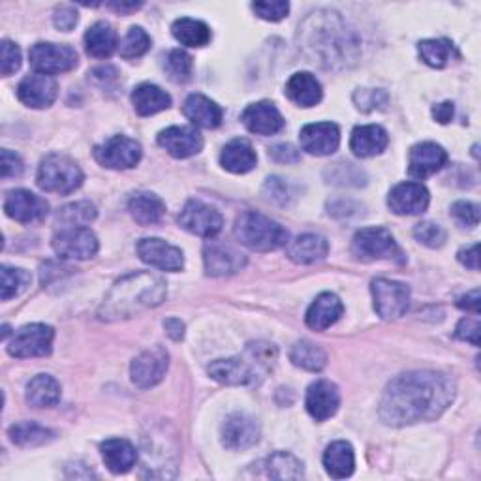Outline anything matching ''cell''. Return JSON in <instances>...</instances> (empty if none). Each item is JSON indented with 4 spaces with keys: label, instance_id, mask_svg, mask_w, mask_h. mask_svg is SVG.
<instances>
[{
    "label": "cell",
    "instance_id": "1",
    "mask_svg": "<svg viewBox=\"0 0 481 481\" xmlns=\"http://www.w3.org/2000/svg\"><path fill=\"white\" fill-rule=\"evenodd\" d=\"M455 399V384L434 370H413L391 380L380 401V418L386 425L404 427L432 422Z\"/></svg>",
    "mask_w": 481,
    "mask_h": 481
},
{
    "label": "cell",
    "instance_id": "2",
    "mask_svg": "<svg viewBox=\"0 0 481 481\" xmlns=\"http://www.w3.org/2000/svg\"><path fill=\"white\" fill-rule=\"evenodd\" d=\"M166 282L162 277L140 271L126 275L113 284L105 295L98 316L105 322L132 318L147 309H155L166 299Z\"/></svg>",
    "mask_w": 481,
    "mask_h": 481
},
{
    "label": "cell",
    "instance_id": "3",
    "mask_svg": "<svg viewBox=\"0 0 481 481\" xmlns=\"http://www.w3.org/2000/svg\"><path fill=\"white\" fill-rule=\"evenodd\" d=\"M299 31V36H303V48L311 57L320 59L325 67L348 62L349 55L358 48L354 34L348 31L346 23L335 12L311 14Z\"/></svg>",
    "mask_w": 481,
    "mask_h": 481
},
{
    "label": "cell",
    "instance_id": "4",
    "mask_svg": "<svg viewBox=\"0 0 481 481\" xmlns=\"http://www.w3.org/2000/svg\"><path fill=\"white\" fill-rule=\"evenodd\" d=\"M235 237L240 245L256 252H271L290 243V233L269 216L245 211L235 221Z\"/></svg>",
    "mask_w": 481,
    "mask_h": 481
},
{
    "label": "cell",
    "instance_id": "5",
    "mask_svg": "<svg viewBox=\"0 0 481 481\" xmlns=\"http://www.w3.org/2000/svg\"><path fill=\"white\" fill-rule=\"evenodd\" d=\"M83 171L70 157L50 155L38 168L36 183L43 192L64 195L77 190L83 185Z\"/></svg>",
    "mask_w": 481,
    "mask_h": 481
},
{
    "label": "cell",
    "instance_id": "6",
    "mask_svg": "<svg viewBox=\"0 0 481 481\" xmlns=\"http://www.w3.org/2000/svg\"><path fill=\"white\" fill-rule=\"evenodd\" d=\"M352 254L361 261L387 259L395 264H404L406 256L397 245L395 237L386 228H363L354 235Z\"/></svg>",
    "mask_w": 481,
    "mask_h": 481
},
{
    "label": "cell",
    "instance_id": "7",
    "mask_svg": "<svg viewBox=\"0 0 481 481\" xmlns=\"http://www.w3.org/2000/svg\"><path fill=\"white\" fill-rule=\"evenodd\" d=\"M55 331L46 323H31L15 331L12 342L8 344V354L17 359L43 358L51 354Z\"/></svg>",
    "mask_w": 481,
    "mask_h": 481
},
{
    "label": "cell",
    "instance_id": "8",
    "mask_svg": "<svg viewBox=\"0 0 481 481\" xmlns=\"http://www.w3.org/2000/svg\"><path fill=\"white\" fill-rule=\"evenodd\" d=\"M375 299V311L384 320H397L406 314L410 307V288L403 282L377 278L370 284Z\"/></svg>",
    "mask_w": 481,
    "mask_h": 481
},
{
    "label": "cell",
    "instance_id": "9",
    "mask_svg": "<svg viewBox=\"0 0 481 481\" xmlns=\"http://www.w3.org/2000/svg\"><path fill=\"white\" fill-rule=\"evenodd\" d=\"M32 68L38 74H62L70 72L77 67V53L70 46H59V43H34L29 51Z\"/></svg>",
    "mask_w": 481,
    "mask_h": 481
},
{
    "label": "cell",
    "instance_id": "10",
    "mask_svg": "<svg viewBox=\"0 0 481 481\" xmlns=\"http://www.w3.org/2000/svg\"><path fill=\"white\" fill-rule=\"evenodd\" d=\"M95 159L109 169H130L141 160V145L126 136H113L95 147Z\"/></svg>",
    "mask_w": 481,
    "mask_h": 481
},
{
    "label": "cell",
    "instance_id": "11",
    "mask_svg": "<svg viewBox=\"0 0 481 481\" xmlns=\"http://www.w3.org/2000/svg\"><path fill=\"white\" fill-rule=\"evenodd\" d=\"M179 224L183 230H186L194 235L211 239V237L221 233V230L224 226V218L214 207H211L200 200H190V202H186V205L183 207V211L179 214Z\"/></svg>",
    "mask_w": 481,
    "mask_h": 481
},
{
    "label": "cell",
    "instance_id": "12",
    "mask_svg": "<svg viewBox=\"0 0 481 481\" xmlns=\"http://www.w3.org/2000/svg\"><path fill=\"white\" fill-rule=\"evenodd\" d=\"M53 250L64 259H89L98 252V239L85 226L64 228L53 237Z\"/></svg>",
    "mask_w": 481,
    "mask_h": 481
},
{
    "label": "cell",
    "instance_id": "13",
    "mask_svg": "<svg viewBox=\"0 0 481 481\" xmlns=\"http://www.w3.org/2000/svg\"><path fill=\"white\" fill-rule=\"evenodd\" d=\"M168 367H169V356L166 349L152 348L132 361V367H130V377H132V382L138 387L149 389V387H155L157 384L164 380Z\"/></svg>",
    "mask_w": 481,
    "mask_h": 481
},
{
    "label": "cell",
    "instance_id": "14",
    "mask_svg": "<svg viewBox=\"0 0 481 481\" xmlns=\"http://www.w3.org/2000/svg\"><path fill=\"white\" fill-rule=\"evenodd\" d=\"M5 213L17 222L31 224L43 221L50 213V205L46 200L40 198V195L23 188H17L6 194Z\"/></svg>",
    "mask_w": 481,
    "mask_h": 481
},
{
    "label": "cell",
    "instance_id": "15",
    "mask_svg": "<svg viewBox=\"0 0 481 481\" xmlns=\"http://www.w3.org/2000/svg\"><path fill=\"white\" fill-rule=\"evenodd\" d=\"M138 254L141 261H145V264H149L150 268H157L160 271L177 273L185 268L183 252L177 247H173L157 237L141 239L138 243Z\"/></svg>",
    "mask_w": 481,
    "mask_h": 481
},
{
    "label": "cell",
    "instance_id": "16",
    "mask_svg": "<svg viewBox=\"0 0 481 481\" xmlns=\"http://www.w3.org/2000/svg\"><path fill=\"white\" fill-rule=\"evenodd\" d=\"M259 440V425L249 413L235 412L222 425V444L231 451H243Z\"/></svg>",
    "mask_w": 481,
    "mask_h": 481
},
{
    "label": "cell",
    "instance_id": "17",
    "mask_svg": "<svg viewBox=\"0 0 481 481\" xmlns=\"http://www.w3.org/2000/svg\"><path fill=\"white\" fill-rule=\"evenodd\" d=\"M448 162V152L444 147L432 141L413 145L408 155V173L413 179H427L436 171H440Z\"/></svg>",
    "mask_w": 481,
    "mask_h": 481
},
{
    "label": "cell",
    "instance_id": "18",
    "mask_svg": "<svg viewBox=\"0 0 481 481\" xmlns=\"http://www.w3.org/2000/svg\"><path fill=\"white\" fill-rule=\"evenodd\" d=\"M159 145L175 159H190L204 149V138L192 126H169L159 134Z\"/></svg>",
    "mask_w": 481,
    "mask_h": 481
},
{
    "label": "cell",
    "instance_id": "19",
    "mask_svg": "<svg viewBox=\"0 0 481 481\" xmlns=\"http://www.w3.org/2000/svg\"><path fill=\"white\" fill-rule=\"evenodd\" d=\"M431 202L429 190L422 183H401L387 195L389 209L401 216H413L427 211Z\"/></svg>",
    "mask_w": 481,
    "mask_h": 481
},
{
    "label": "cell",
    "instance_id": "20",
    "mask_svg": "<svg viewBox=\"0 0 481 481\" xmlns=\"http://www.w3.org/2000/svg\"><path fill=\"white\" fill-rule=\"evenodd\" d=\"M299 140H301L303 150H307L309 155L327 157V155H333V152L339 149L340 130L333 123L307 124L301 128Z\"/></svg>",
    "mask_w": 481,
    "mask_h": 481
},
{
    "label": "cell",
    "instance_id": "21",
    "mask_svg": "<svg viewBox=\"0 0 481 481\" xmlns=\"http://www.w3.org/2000/svg\"><path fill=\"white\" fill-rule=\"evenodd\" d=\"M204 264L207 275L226 277L243 269L247 264V258L245 254H240L237 249L230 245L211 240V243H207L204 249Z\"/></svg>",
    "mask_w": 481,
    "mask_h": 481
},
{
    "label": "cell",
    "instance_id": "22",
    "mask_svg": "<svg viewBox=\"0 0 481 481\" xmlns=\"http://www.w3.org/2000/svg\"><path fill=\"white\" fill-rule=\"evenodd\" d=\"M304 406H307V412L316 422H325L333 418L340 406L339 387L330 380H318L311 384L307 391V399H304Z\"/></svg>",
    "mask_w": 481,
    "mask_h": 481
},
{
    "label": "cell",
    "instance_id": "23",
    "mask_svg": "<svg viewBox=\"0 0 481 481\" xmlns=\"http://www.w3.org/2000/svg\"><path fill=\"white\" fill-rule=\"evenodd\" d=\"M59 95V85L51 76L32 74L27 76L17 86V98L29 107H50Z\"/></svg>",
    "mask_w": 481,
    "mask_h": 481
},
{
    "label": "cell",
    "instance_id": "24",
    "mask_svg": "<svg viewBox=\"0 0 481 481\" xmlns=\"http://www.w3.org/2000/svg\"><path fill=\"white\" fill-rule=\"evenodd\" d=\"M240 121H243V124L252 134L258 136H273L284 128V119L277 105L268 100L250 104L243 112V115H240Z\"/></svg>",
    "mask_w": 481,
    "mask_h": 481
},
{
    "label": "cell",
    "instance_id": "25",
    "mask_svg": "<svg viewBox=\"0 0 481 481\" xmlns=\"http://www.w3.org/2000/svg\"><path fill=\"white\" fill-rule=\"evenodd\" d=\"M209 377L224 386H249L254 384L258 373L245 358L216 359L209 365Z\"/></svg>",
    "mask_w": 481,
    "mask_h": 481
},
{
    "label": "cell",
    "instance_id": "26",
    "mask_svg": "<svg viewBox=\"0 0 481 481\" xmlns=\"http://www.w3.org/2000/svg\"><path fill=\"white\" fill-rule=\"evenodd\" d=\"M330 252V243L325 237L316 233H303L286 245V256L299 266H311L323 259Z\"/></svg>",
    "mask_w": 481,
    "mask_h": 481
},
{
    "label": "cell",
    "instance_id": "27",
    "mask_svg": "<svg viewBox=\"0 0 481 481\" xmlns=\"http://www.w3.org/2000/svg\"><path fill=\"white\" fill-rule=\"evenodd\" d=\"M389 138L387 132L378 124L356 126L352 136H349V149L359 159L377 157L387 147Z\"/></svg>",
    "mask_w": 481,
    "mask_h": 481
},
{
    "label": "cell",
    "instance_id": "28",
    "mask_svg": "<svg viewBox=\"0 0 481 481\" xmlns=\"http://www.w3.org/2000/svg\"><path fill=\"white\" fill-rule=\"evenodd\" d=\"M344 313V304L342 301L331 294L325 292L316 297V301L311 304L307 316H304V322L314 331H325L327 327H331L333 323L339 322V318Z\"/></svg>",
    "mask_w": 481,
    "mask_h": 481
},
{
    "label": "cell",
    "instance_id": "29",
    "mask_svg": "<svg viewBox=\"0 0 481 481\" xmlns=\"http://www.w3.org/2000/svg\"><path fill=\"white\" fill-rule=\"evenodd\" d=\"M185 117L200 128H216L222 123V107L204 95H190L183 105Z\"/></svg>",
    "mask_w": 481,
    "mask_h": 481
},
{
    "label": "cell",
    "instance_id": "30",
    "mask_svg": "<svg viewBox=\"0 0 481 481\" xmlns=\"http://www.w3.org/2000/svg\"><path fill=\"white\" fill-rule=\"evenodd\" d=\"M105 467L113 474H126L138 461L136 448L124 439H109L100 446Z\"/></svg>",
    "mask_w": 481,
    "mask_h": 481
},
{
    "label": "cell",
    "instance_id": "31",
    "mask_svg": "<svg viewBox=\"0 0 481 481\" xmlns=\"http://www.w3.org/2000/svg\"><path fill=\"white\" fill-rule=\"evenodd\" d=\"M128 211L138 224L150 226V224H159L162 221V216L166 214V205L157 194L138 192L132 195V198H130Z\"/></svg>",
    "mask_w": 481,
    "mask_h": 481
},
{
    "label": "cell",
    "instance_id": "32",
    "mask_svg": "<svg viewBox=\"0 0 481 481\" xmlns=\"http://www.w3.org/2000/svg\"><path fill=\"white\" fill-rule=\"evenodd\" d=\"M322 95L320 81L309 72H297L286 83V96L301 107H313L320 104Z\"/></svg>",
    "mask_w": 481,
    "mask_h": 481
},
{
    "label": "cell",
    "instance_id": "33",
    "mask_svg": "<svg viewBox=\"0 0 481 481\" xmlns=\"http://www.w3.org/2000/svg\"><path fill=\"white\" fill-rule=\"evenodd\" d=\"M258 157L254 147L247 140H231L221 155V164L230 173H249L256 168Z\"/></svg>",
    "mask_w": 481,
    "mask_h": 481
},
{
    "label": "cell",
    "instance_id": "34",
    "mask_svg": "<svg viewBox=\"0 0 481 481\" xmlns=\"http://www.w3.org/2000/svg\"><path fill=\"white\" fill-rule=\"evenodd\" d=\"M323 467L331 477L335 479H344L354 474L356 468V455L354 448L344 440L333 442L331 446H327L323 453Z\"/></svg>",
    "mask_w": 481,
    "mask_h": 481
},
{
    "label": "cell",
    "instance_id": "35",
    "mask_svg": "<svg viewBox=\"0 0 481 481\" xmlns=\"http://www.w3.org/2000/svg\"><path fill=\"white\" fill-rule=\"evenodd\" d=\"M117 46V32L105 21H98L85 34V50L95 59H109L115 53Z\"/></svg>",
    "mask_w": 481,
    "mask_h": 481
},
{
    "label": "cell",
    "instance_id": "36",
    "mask_svg": "<svg viewBox=\"0 0 481 481\" xmlns=\"http://www.w3.org/2000/svg\"><path fill=\"white\" fill-rule=\"evenodd\" d=\"M132 104L138 115L150 117L168 109L171 105V96L157 85L141 83L132 93Z\"/></svg>",
    "mask_w": 481,
    "mask_h": 481
},
{
    "label": "cell",
    "instance_id": "37",
    "mask_svg": "<svg viewBox=\"0 0 481 481\" xmlns=\"http://www.w3.org/2000/svg\"><path fill=\"white\" fill-rule=\"evenodd\" d=\"M171 34L181 46L186 48H205L211 41V29L198 19L181 17L171 25Z\"/></svg>",
    "mask_w": 481,
    "mask_h": 481
},
{
    "label": "cell",
    "instance_id": "38",
    "mask_svg": "<svg viewBox=\"0 0 481 481\" xmlns=\"http://www.w3.org/2000/svg\"><path fill=\"white\" fill-rule=\"evenodd\" d=\"M60 401V386L50 375H38L27 386V403L34 408H51Z\"/></svg>",
    "mask_w": 481,
    "mask_h": 481
},
{
    "label": "cell",
    "instance_id": "39",
    "mask_svg": "<svg viewBox=\"0 0 481 481\" xmlns=\"http://www.w3.org/2000/svg\"><path fill=\"white\" fill-rule=\"evenodd\" d=\"M10 440L21 448H36L53 440V431L41 427L34 422H21L10 427Z\"/></svg>",
    "mask_w": 481,
    "mask_h": 481
},
{
    "label": "cell",
    "instance_id": "40",
    "mask_svg": "<svg viewBox=\"0 0 481 481\" xmlns=\"http://www.w3.org/2000/svg\"><path fill=\"white\" fill-rule=\"evenodd\" d=\"M261 467L266 468V476L273 477V479H301L303 477V465L301 461L290 453H273L271 457H268Z\"/></svg>",
    "mask_w": 481,
    "mask_h": 481
},
{
    "label": "cell",
    "instance_id": "41",
    "mask_svg": "<svg viewBox=\"0 0 481 481\" xmlns=\"http://www.w3.org/2000/svg\"><path fill=\"white\" fill-rule=\"evenodd\" d=\"M290 359L295 367L311 370V373H320L327 363V356L323 349L311 340H299L290 349Z\"/></svg>",
    "mask_w": 481,
    "mask_h": 481
},
{
    "label": "cell",
    "instance_id": "42",
    "mask_svg": "<svg viewBox=\"0 0 481 481\" xmlns=\"http://www.w3.org/2000/svg\"><path fill=\"white\" fill-rule=\"evenodd\" d=\"M420 55L422 60L432 68H444L446 64L451 60V57L455 55V48L453 43L446 38H439V40H423L420 41Z\"/></svg>",
    "mask_w": 481,
    "mask_h": 481
},
{
    "label": "cell",
    "instance_id": "43",
    "mask_svg": "<svg viewBox=\"0 0 481 481\" xmlns=\"http://www.w3.org/2000/svg\"><path fill=\"white\" fill-rule=\"evenodd\" d=\"M96 218V207L91 202H77L59 209L55 221L67 228H79L91 224Z\"/></svg>",
    "mask_w": 481,
    "mask_h": 481
},
{
    "label": "cell",
    "instance_id": "44",
    "mask_svg": "<svg viewBox=\"0 0 481 481\" xmlns=\"http://www.w3.org/2000/svg\"><path fill=\"white\" fill-rule=\"evenodd\" d=\"M164 70L173 83H186L192 79L194 60L183 50H171L164 59Z\"/></svg>",
    "mask_w": 481,
    "mask_h": 481
},
{
    "label": "cell",
    "instance_id": "45",
    "mask_svg": "<svg viewBox=\"0 0 481 481\" xmlns=\"http://www.w3.org/2000/svg\"><path fill=\"white\" fill-rule=\"evenodd\" d=\"M0 284H3V301H10L12 297H17L27 290L31 284V273L25 269H17V268H8L3 266L0 269Z\"/></svg>",
    "mask_w": 481,
    "mask_h": 481
},
{
    "label": "cell",
    "instance_id": "46",
    "mask_svg": "<svg viewBox=\"0 0 481 481\" xmlns=\"http://www.w3.org/2000/svg\"><path fill=\"white\" fill-rule=\"evenodd\" d=\"M150 48V36L141 27H132L121 41L119 51L123 59H138Z\"/></svg>",
    "mask_w": 481,
    "mask_h": 481
},
{
    "label": "cell",
    "instance_id": "47",
    "mask_svg": "<svg viewBox=\"0 0 481 481\" xmlns=\"http://www.w3.org/2000/svg\"><path fill=\"white\" fill-rule=\"evenodd\" d=\"M413 237L429 249H440L446 243V231L434 222H422L413 228Z\"/></svg>",
    "mask_w": 481,
    "mask_h": 481
},
{
    "label": "cell",
    "instance_id": "48",
    "mask_svg": "<svg viewBox=\"0 0 481 481\" xmlns=\"http://www.w3.org/2000/svg\"><path fill=\"white\" fill-rule=\"evenodd\" d=\"M0 51H3V55H0V59H3L0 60V74L8 77L21 68V51L17 48V43H14L10 40L3 41Z\"/></svg>",
    "mask_w": 481,
    "mask_h": 481
},
{
    "label": "cell",
    "instance_id": "49",
    "mask_svg": "<svg viewBox=\"0 0 481 481\" xmlns=\"http://www.w3.org/2000/svg\"><path fill=\"white\" fill-rule=\"evenodd\" d=\"M264 194H266L268 200L284 205V204H288L292 198V186L286 179L269 177L264 185Z\"/></svg>",
    "mask_w": 481,
    "mask_h": 481
},
{
    "label": "cell",
    "instance_id": "50",
    "mask_svg": "<svg viewBox=\"0 0 481 481\" xmlns=\"http://www.w3.org/2000/svg\"><path fill=\"white\" fill-rule=\"evenodd\" d=\"M455 221L465 228H476L479 224V207L470 202H457L451 207Z\"/></svg>",
    "mask_w": 481,
    "mask_h": 481
},
{
    "label": "cell",
    "instance_id": "51",
    "mask_svg": "<svg viewBox=\"0 0 481 481\" xmlns=\"http://www.w3.org/2000/svg\"><path fill=\"white\" fill-rule=\"evenodd\" d=\"M252 10L258 17L266 21H280L288 15L290 5L284 3V0H277V3H254Z\"/></svg>",
    "mask_w": 481,
    "mask_h": 481
},
{
    "label": "cell",
    "instance_id": "52",
    "mask_svg": "<svg viewBox=\"0 0 481 481\" xmlns=\"http://www.w3.org/2000/svg\"><path fill=\"white\" fill-rule=\"evenodd\" d=\"M269 157L277 164H295L301 160V152L290 143H278L269 149Z\"/></svg>",
    "mask_w": 481,
    "mask_h": 481
},
{
    "label": "cell",
    "instance_id": "53",
    "mask_svg": "<svg viewBox=\"0 0 481 481\" xmlns=\"http://www.w3.org/2000/svg\"><path fill=\"white\" fill-rule=\"evenodd\" d=\"M77 12L72 6H60L55 10L53 15V23L57 29L64 31V32H70L76 25H77Z\"/></svg>",
    "mask_w": 481,
    "mask_h": 481
},
{
    "label": "cell",
    "instance_id": "54",
    "mask_svg": "<svg viewBox=\"0 0 481 481\" xmlns=\"http://www.w3.org/2000/svg\"><path fill=\"white\" fill-rule=\"evenodd\" d=\"M0 169H3V177L8 179V177H19V175L23 173L25 166L15 152H12L10 149H3V166H0Z\"/></svg>",
    "mask_w": 481,
    "mask_h": 481
},
{
    "label": "cell",
    "instance_id": "55",
    "mask_svg": "<svg viewBox=\"0 0 481 481\" xmlns=\"http://www.w3.org/2000/svg\"><path fill=\"white\" fill-rule=\"evenodd\" d=\"M457 339L467 340L474 346H479V322L472 320V318H465L458 322L457 325V331H455Z\"/></svg>",
    "mask_w": 481,
    "mask_h": 481
},
{
    "label": "cell",
    "instance_id": "56",
    "mask_svg": "<svg viewBox=\"0 0 481 481\" xmlns=\"http://www.w3.org/2000/svg\"><path fill=\"white\" fill-rule=\"evenodd\" d=\"M378 98H386V95L382 91H361L356 95L358 107L365 109V112H368V109H375V107H382Z\"/></svg>",
    "mask_w": 481,
    "mask_h": 481
},
{
    "label": "cell",
    "instance_id": "57",
    "mask_svg": "<svg viewBox=\"0 0 481 481\" xmlns=\"http://www.w3.org/2000/svg\"><path fill=\"white\" fill-rule=\"evenodd\" d=\"M458 261L472 271L479 269V245H472L458 252Z\"/></svg>",
    "mask_w": 481,
    "mask_h": 481
},
{
    "label": "cell",
    "instance_id": "58",
    "mask_svg": "<svg viewBox=\"0 0 481 481\" xmlns=\"http://www.w3.org/2000/svg\"><path fill=\"white\" fill-rule=\"evenodd\" d=\"M455 115V105L451 102H442L432 107V117L440 124H448Z\"/></svg>",
    "mask_w": 481,
    "mask_h": 481
},
{
    "label": "cell",
    "instance_id": "59",
    "mask_svg": "<svg viewBox=\"0 0 481 481\" xmlns=\"http://www.w3.org/2000/svg\"><path fill=\"white\" fill-rule=\"evenodd\" d=\"M117 70L112 68V67H102V68H96L91 72V77L93 81L100 83L102 86H109V83H115L117 81Z\"/></svg>",
    "mask_w": 481,
    "mask_h": 481
},
{
    "label": "cell",
    "instance_id": "60",
    "mask_svg": "<svg viewBox=\"0 0 481 481\" xmlns=\"http://www.w3.org/2000/svg\"><path fill=\"white\" fill-rule=\"evenodd\" d=\"M479 290H474V292H470L468 295H465V297H461V299H458V309H463V311H467V313H474V314H477L479 313Z\"/></svg>",
    "mask_w": 481,
    "mask_h": 481
},
{
    "label": "cell",
    "instance_id": "61",
    "mask_svg": "<svg viewBox=\"0 0 481 481\" xmlns=\"http://www.w3.org/2000/svg\"><path fill=\"white\" fill-rule=\"evenodd\" d=\"M164 327L168 335L173 339V340H181L185 337V323L179 320V318H169L164 322Z\"/></svg>",
    "mask_w": 481,
    "mask_h": 481
},
{
    "label": "cell",
    "instance_id": "62",
    "mask_svg": "<svg viewBox=\"0 0 481 481\" xmlns=\"http://www.w3.org/2000/svg\"><path fill=\"white\" fill-rule=\"evenodd\" d=\"M107 8H112L119 14H132L141 8V3H109Z\"/></svg>",
    "mask_w": 481,
    "mask_h": 481
}]
</instances>
